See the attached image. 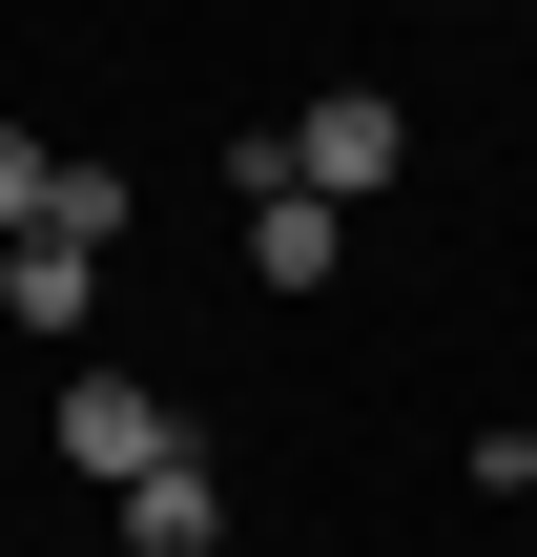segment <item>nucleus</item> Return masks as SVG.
Segmentation results:
<instances>
[{"instance_id": "f257e3e1", "label": "nucleus", "mask_w": 537, "mask_h": 557, "mask_svg": "<svg viewBox=\"0 0 537 557\" xmlns=\"http://www.w3.org/2000/svg\"><path fill=\"white\" fill-rule=\"evenodd\" d=\"M393 165H414V103H393V83H331V103L290 124V186H310V207H373Z\"/></svg>"}, {"instance_id": "f03ea898", "label": "nucleus", "mask_w": 537, "mask_h": 557, "mask_svg": "<svg viewBox=\"0 0 537 557\" xmlns=\"http://www.w3.org/2000/svg\"><path fill=\"white\" fill-rule=\"evenodd\" d=\"M62 455L124 496V475H166V455H186V413H166L145 372H62Z\"/></svg>"}, {"instance_id": "7ed1b4c3", "label": "nucleus", "mask_w": 537, "mask_h": 557, "mask_svg": "<svg viewBox=\"0 0 537 557\" xmlns=\"http://www.w3.org/2000/svg\"><path fill=\"white\" fill-rule=\"evenodd\" d=\"M331 248H352V207H310V186H248V269H269V289H331Z\"/></svg>"}, {"instance_id": "20e7f679", "label": "nucleus", "mask_w": 537, "mask_h": 557, "mask_svg": "<svg viewBox=\"0 0 537 557\" xmlns=\"http://www.w3.org/2000/svg\"><path fill=\"white\" fill-rule=\"evenodd\" d=\"M228 537V496H207V455H166V475H124V557H207Z\"/></svg>"}, {"instance_id": "39448f33", "label": "nucleus", "mask_w": 537, "mask_h": 557, "mask_svg": "<svg viewBox=\"0 0 537 557\" xmlns=\"http://www.w3.org/2000/svg\"><path fill=\"white\" fill-rule=\"evenodd\" d=\"M0 310H21V331H83V310H103V248H62V227L0 248Z\"/></svg>"}, {"instance_id": "423d86ee", "label": "nucleus", "mask_w": 537, "mask_h": 557, "mask_svg": "<svg viewBox=\"0 0 537 557\" xmlns=\"http://www.w3.org/2000/svg\"><path fill=\"white\" fill-rule=\"evenodd\" d=\"M41 227H62V145H41V124H0V248H41Z\"/></svg>"}, {"instance_id": "0eeeda50", "label": "nucleus", "mask_w": 537, "mask_h": 557, "mask_svg": "<svg viewBox=\"0 0 537 557\" xmlns=\"http://www.w3.org/2000/svg\"><path fill=\"white\" fill-rule=\"evenodd\" d=\"M476 496H537V413H517V434H497V455H476Z\"/></svg>"}]
</instances>
